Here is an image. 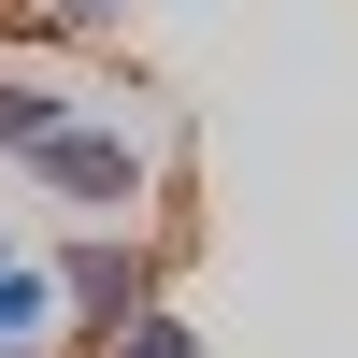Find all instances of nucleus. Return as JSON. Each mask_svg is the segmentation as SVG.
<instances>
[{"label":"nucleus","mask_w":358,"mask_h":358,"mask_svg":"<svg viewBox=\"0 0 358 358\" xmlns=\"http://www.w3.org/2000/svg\"><path fill=\"white\" fill-rule=\"evenodd\" d=\"M43 258V301H57V358H86V344H115L143 301H172V258H187V229L172 215H86V229H57V244H29Z\"/></svg>","instance_id":"obj_1"},{"label":"nucleus","mask_w":358,"mask_h":358,"mask_svg":"<svg viewBox=\"0 0 358 358\" xmlns=\"http://www.w3.org/2000/svg\"><path fill=\"white\" fill-rule=\"evenodd\" d=\"M15 172L57 201V215H143L158 172H172V129H143V115H115V101H72Z\"/></svg>","instance_id":"obj_2"},{"label":"nucleus","mask_w":358,"mask_h":358,"mask_svg":"<svg viewBox=\"0 0 358 358\" xmlns=\"http://www.w3.org/2000/svg\"><path fill=\"white\" fill-rule=\"evenodd\" d=\"M72 101H86L72 72H43V57H0V158H29V143H43Z\"/></svg>","instance_id":"obj_3"},{"label":"nucleus","mask_w":358,"mask_h":358,"mask_svg":"<svg viewBox=\"0 0 358 358\" xmlns=\"http://www.w3.org/2000/svg\"><path fill=\"white\" fill-rule=\"evenodd\" d=\"M0 358H57V301H43L29 244H0Z\"/></svg>","instance_id":"obj_4"},{"label":"nucleus","mask_w":358,"mask_h":358,"mask_svg":"<svg viewBox=\"0 0 358 358\" xmlns=\"http://www.w3.org/2000/svg\"><path fill=\"white\" fill-rule=\"evenodd\" d=\"M86 358H215V330H201L187 301H143L129 330H115V344H86Z\"/></svg>","instance_id":"obj_5"},{"label":"nucleus","mask_w":358,"mask_h":358,"mask_svg":"<svg viewBox=\"0 0 358 358\" xmlns=\"http://www.w3.org/2000/svg\"><path fill=\"white\" fill-rule=\"evenodd\" d=\"M43 43H129V0H15Z\"/></svg>","instance_id":"obj_6"}]
</instances>
